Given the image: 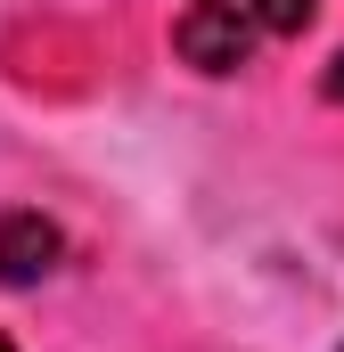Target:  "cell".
Returning a JSON list of instances; mask_svg holds the SVG:
<instances>
[{
  "label": "cell",
  "mask_w": 344,
  "mask_h": 352,
  "mask_svg": "<svg viewBox=\"0 0 344 352\" xmlns=\"http://www.w3.org/2000/svg\"><path fill=\"white\" fill-rule=\"evenodd\" d=\"M255 0H180L172 8V50L197 74H238L255 58Z\"/></svg>",
  "instance_id": "1"
},
{
  "label": "cell",
  "mask_w": 344,
  "mask_h": 352,
  "mask_svg": "<svg viewBox=\"0 0 344 352\" xmlns=\"http://www.w3.org/2000/svg\"><path fill=\"white\" fill-rule=\"evenodd\" d=\"M66 254L50 213H0V287H41Z\"/></svg>",
  "instance_id": "2"
},
{
  "label": "cell",
  "mask_w": 344,
  "mask_h": 352,
  "mask_svg": "<svg viewBox=\"0 0 344 352\" xmlns=\"http://www.w3.org/2000/svg\"><path fill=\"white\" fill-rule=\"evenodd\" d=\"M312 8H320V0H255V25L262 33H303Z\"/></svg>",
  "instance_id": "3"
},
{
  "label": "cell",
  "mask_w": 344,
  "mask_h": 352,
  "mask_svg": "<svg viewBox=\"0 0 344 352\" xmlns=\"http://www.w3.org/2000/svg\"><path fill=\"white\" fill-rule=\"evenodd\" d=\"M328 98L344 107V50H336V66H328Z\"/></svg>",
  "instance_id": "4"
},
{
  "label": "cell",
  "mask_w": 344,
  "mask_h": 352,
  "mask_svg": "<svg viewBox=\"0 0 344 352\" xmlns=\"http://www.w3.org/2000/svg\"><path fill=\"white\" fill-rule=\"evenodd\" d=\"M0 352H17V344H8V336H0Z\"/></svg>",
  "instance_id": "5"
}]
</instances>
